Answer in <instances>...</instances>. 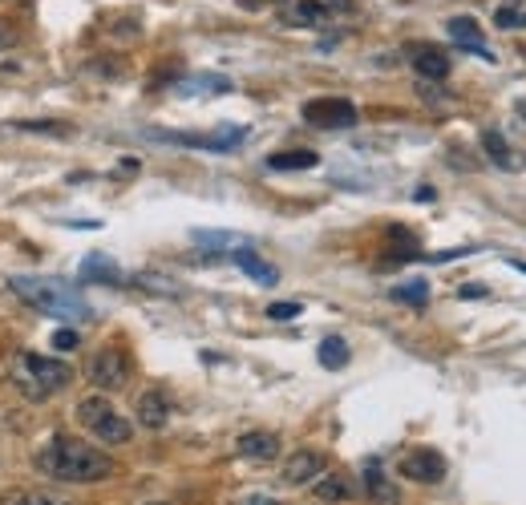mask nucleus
<instances>
[{"mask_svg":"<svg viewBox=\"0 0 526 505\" xmlns=\"http://www.w3.org/2000/svg\"><path fill=\"white\" fill-rule=\"evenodd\" d=\"M33 465L41 469L45 477H53V481H101V477L114 473V457L93 445H85V441L77 437H53L49 445H41V453L33 457Z\"/></svg>","mask_w":526,"mask_h":505,"instance_id":"f257e3e1","label":"nucleus"},{"mask_svg":"<svg viewBox=\"0 0 526 505\" xmlns=\"http://www.w3.org/2000/svg\"><path fill=\"white\" fill-rule=\"evenodd\" d=\"M16 295H21L24 303H33L37 311H45V316H57V319H90V303L81 300L77 291H65L62 283L53 280H37V275H13L8 280Z\"/></svg>","mask_w":526,"mask_h":505,"instance_id":"f03ea898","label":"nucleus"},{"mask_svg":"<svg viewBox=\"0 0 526 505\" xmlns=\"http://www.w3.org/2000/svg\"><path fill=\"white\" fill-rule=\"evenodd\" d=\"M73 416H77V424H81L85 433H93V437L101 441V445H126V441L134 437V424L126 421V416L118 413V408L110 405L106 396H85V400H77Z\"/></svg>","mask_w":526,"mask_h":505,"instance_id":"7ed1b4c3","label":"nucleus"},{"mask_svg":"<svg viewBox=\"0 0 526 505\" xmlns=\"http://www.w3.org/2000/svg\"><path fill=\"white\" fill-rule=\"evenodd\" d=\"M85 376H90L93 388L118 393V388H126V380H130V360H126L122 348H98V352L90 356V364H85Z\"/></svg>","mask_w":526,"mask_h":505,"instance_id":"20e7f679","label":"nucleus"},{"mask_svg":"<svg viewBox=\"0 0 526 505\" xmlns=\"http://www.w3.org/2000/svg\"><path fill=\"white\" fill-rule=\"evenodd\" d=\"M304 121L316 129H352L357 126V106L349 98H312L304 101Z\"/></svg>","mask_w":526,"mask_h":505,"instance_id":"39448f33","label":"nucleus"},{"mask_svg":"<svg viewBox=\"0 0 526 505\" xmlns=\"http://www.w3.org/2000/svg\"><path fill=\"white\" fill-rule=\"evenodd\" d=\"M405 61H409L413 73L426 77V81H445L454 69L450 53H445L442 45H434V41H413V45L405 49Z\"/></svg>","mask_w":526,"mask_h":505,"instance_id":"423d86ee","label":"nucleus"},{"mask_svg":"<svg viewBox=\"0 0 526 505\" xmlns=\"http://www.w3.org/2000/svg\"><path fill=\"white\" fill-rule=\"evenodd\" d=\"M24 372L33 376V385H37V393H57V388H65L69 380H73V368L62 360H53V356H37V352H24Z\"/></svg>","mask_w":526,"mask_h":505,"instance_id":"0eeeda50","label":"nucleus"},{"mask_svg":"<svg viewBox=\"0 0 526 505\" xmlns=\"http://www.w3.org/2000/svg\"><path fill=\"white\" fill-rule=\"evenodd\" d=\"M401 477H409V481L417 485H434L445 477V457L434 449H413L401 457Z\"/></svg>","mask_w":526,"mask_h":505,"instance_id":"6e6552de","label":"nucleus"},{"mask_svg":"<svg viewBox=\"0 0 526 505\" xmlns=\"http://www.w3.org/2000/svg\"><path fill=\"white\" fill-rule=\"evenodd\" d=\"M162 142H178V146H198V150H235L247 138L244 126H223L219 134H158Z\"/></svg>","mask_w":526,"mask_h":505,"instance_id":"1a4fd4ad","label":"nucleus"},{"mask_svg":"<svg viewBox=\"0 0 526 505\" xmlns=\"http://www.w3.org/2000/svg\"><path fill=\"white\" fill-rule=\"evenodd\" d=\"M324 473V453L320 449H296L283 461V485H308Z\"/></svg>","mask_w":526,"mask_h":505,"instance_id":"9d476101","label":"nucleus"},{"mask_svg":"<svg viewBox=\"0 0 526 505\" xmlns=\"http://www.w3.org/2000/svg\"><path fill=\"white\" fill-rule=\"evenodd\" d=\"M329 5L324 0H288V5L280 8V21L292 24V29H316V24L329 21Z\"/></svg>","mask_w":526,"mask_h":505,"instance_id":"9b49d317","label":"nucleus"},{"mask_svg":"<svg viewBox=\"0 0 526 505\" xmlns=\"http://www.w3.org/2000/svg\"><path fill=\"white\" fill-rule=\"evenodd\" d=\"M445 33H450L454 41H458L465 53H478V57L494 61V53H490L486 41H482V24L473 21V16H450V21H445Z\"/></svg>","mask_w":526,"mask_h":505,"instance_id":"f8f14e48","label":"nucleus"},{"mask_svg":"<svg viewBox=\"0 0 526 505\" xmlns=\"http://www.w3.org/2000/svg\"><path fill=\"white\" fill-rule=\"evenodd\" d=\"M167 421H170V400H167V393H158V388H154V393H142L138 396V424H142V429H167Z\"/></svg>","mask_w":526,"mask_h":505,"instance_id":"ddd939ff","label":"nucleus"},{"mask_svg":"<svg viewBox=\"0 0 526 505\" xmlns=\"http://www.w3.org/2000/svg\"><path fill=\"white\" fill-rule=\"evenodd\" d=\"M365 498L373 505H401V493H397V485L385 477V469L377 465H365Z\"/></svg>","mask_w":526,"mask_h":505,"instance_id":"4468645a","label":"nucleus"},{"mask_svg":"<svg viewBox=\"0 0 526 505\" xmlns=\"http://www.w3.org/2000/svg\"><path fill=\"white\" fill-rule=\"evenodd\" d=\"M235 449H239V457H247V461H272L275 453H280V437H275V433H244Z\"/></svg>","mask_w":526,"mask_h":505,"instance_id":"2eb2a0df","label":"nucleus"},{"mask_svg":"<svg viewBox=\"0 0 526 505\" xmlns=\"http://www.w3.org/2000/svg\"><path fill=\"white\" fill-rule=\"evenodd\" d=\"M231 259H235V267H239V272H244V275H252L255 283H263V287H275V283H280V272H275L272 263H263V259L255 255V251H235V255H231Z\"/></svg>","mask_w":526,"mask_h":505,"instance_id":"dca6fc26","label":"nucleus"},{"mask_svg":"<svg viewBox=\"0 0 526 505\" xmlns=\"http://www.w3.org/2000/svg\"><path fill=\"white\" fill-rule=\"evenodd\" d=\"M316 150H280V154H272L267 158V167L272 170H312L316 167Z\"/></svg>","mask_w":526,"mask_h":505,"instance_id":"f3484780","label":"nucleus"},{"mask_svg":"<svg viewBox=\"0 0 526 505\" xmlns=\"http://www.w3.org/2000/svg\"><path fill=\"white\" fill-rule=\"evenodd\" d=\"M482 150L490 154L494 167H502V170L514 167V154H511V146H506V138L498 134V129H482Z\"/></svg>","mask_w":526,"mask_h":505,"instance_id":"a211bd4d","label":"nucleus"},{"mask_svg":"<svg viewBox=\"0 0 526 505\" xmlns=\"http://www.w3.org/2000/svg\"><path fill=\"white\" fill-rule=\"evenodd\" d=\"M81 275H85V280H98V283H122V272H118L106 255H90V259H85Z\"/></svg>","mask_w":526,"mask_h":505,"instance_id":"6ab92c4d","label":"nucleus"},{"mask_svg":"<svg viewBox=\"0 0 526 505\" xmlns=\"http://www.w3.org/2000/svg\"><path fill=\"white\" fill-rule=\"evenodd\" d=\"M320 364L329 372H336V368H344V364H349V344H344L340 336H329V339H320Z\"/></svg>","mask_w":526,"mask_h":505,"instance_id":"aec40b11","label":"nucleus"},{"mask_svg":"<svg viewBox=\"0 0 526 505\" xmlns=\"http://www.w3.org/2000/svg\"><path fill=\"white\" fill-rule=\"evenodd\" d=\"M316 498H324V501H344V498H352V485L344 481L340 473H320V481H316Z\"/></svg>","mask_w":526,"mask_h":505,"instance_id":"412c9836","label":"nucleus"},{"mask_svg":"<svg viewBox=\"0 0 526 505\" xmlns=\"http://www.w3.org/2000/svg\"><path fill=\"white\" fill-rule=\"evenodd\" d=\"M203 90L227 93V90H231V81H227V77H191V81L178 85V93H183V98H191V93H203Z\"/></svg>","mask_w":526,"mask_h":505,"instance_id":"4be33fe9","label":"nucleus"},{"mask_svg":"<svg viewBox=\"0 0 526 505\" xmlns=\"http://www.w3.org/2000/svg\"><path fill=\"white\" fill-rule=\"evenodd\" d=\"M393 300H397V303H413V308H426V300H429V287L421 283V280H413V283H401V287H393Z\"/></svg>","mask_w":526,"mask_h":505,"instance_id":"5701e85b","label":"nucleus"},{"mask_svg":"<svg viewBox=\"0 0 526 505\" xmlns=\"http://www.w3.org/2000/svg\"><path fill=\"white\" fill-rule=\"evenodd\" d=\"M494 24L498 29H526V8H498Z\"/></svg>","mask_w":526,"mask_h":505,"instance_id":"b1692460","label":"nucleus"},{"mask_svg":"<svg viewBox=\"0 0 526 505\" xmlns=\"http://www.w3.org/2000/svg\"><path fill=\"white\" fill-rule=\"evenodd\" d=\"M13 505H73V501L57 498V493H49V490H33V493H21Z\"/></svg>","mask_w":526,"mask_h":505,"instance_id":"393cba45","label":"nucleus"},{"mask_svg":"<svg viewBox=\"0 0 526 505\" xmlns=\"http://www.w3.org/2000/svg\"><path fill=\"white\" fill-rule=\"evenodd\" d=\"M16 129H29V134H57V138H65V134H69L65 121H21Z\"/></svg>","mask_w":526,"mask_h":505,"instance_id":"a878e982","label":"nucleus"},{"mask_svg":"<svg viewBox=\"0 0 526 505\" xmlns=\"http://www.w3.org/2000/svg\"><path fill=\"white\" fill-rule=\"evenodd\" d=\"M77 344H81V336H77L73 328H62V332H53V348H57V352H73Z\"/></svg>","mask_w":526,"mask_h":505,"instance_id":"bb28decb","label":"nucleus"},{"mask_svg":"<svg viewBox=\"0 0 526 505\" xmlns=\"http://www.w3.org/2000/svg\"><path fill=\"white\" fill-rule=\"evenodd\" d=\"M300 303H272V308H267V319H296L300 316Z\"/></svg>","mask_w":526,"mask_h":505,"instance_id":"cd10ccee","label":"nucleus"},{"mask_svg":"<svg viewBox=\"0 0 526 505\" xmlns=\"http://www.w3.org/2000/svg\"><path fill=\"white\" fill-rule=\"evenodd\" d=\"M13 45H16V29L0 21V49H13Z\"/></svg>","mask_w":526,"mask_h":505,"instance_id":"c85d7f7f","label":"nucleus"},{"mask_svg":"<svg viewBox=\"0 0 526 505\" xmlns=\"http://www.w3.org/2000/svg\"><path fill=\"white\" fill-rule=\"evenodd\" d=\"M462 300H486V287H482V283H465L462 287Z\"/></svg>","mask_w":526,"mask_h":505,"instance_id":"c756f323","label":"nucleus"},{"mask_svg":"<svg viewBox=\"0 0 526 505\" xmlns=\"http://www.w3.org/2000/svg\"><path fill=\"white\" fill-rule=\"evenodd\" d=\"M235 5L244 8V13H260V8H267L272 0H235Z\"/></svg>","mask_w":526,"mask_h":505,"instance_id":"7c9ffc66","label":"nucleus"},{"mask_svg":"<svg viewBox=\"0 0 526 505\" xmlns=\"http://www.w3.org/2000/svg\"><path fill=\"white\" fill-rule=\"evenodd\" d=\"M519 118H526V98L519 101Z\"/></svg>","mask_w":526,"mask_h":505,"instance_id":"2f4dec72","label":"nucleus"},{"mask_svg":"<svg viewBox=\"0 0 526 505\" xmlns=\"http://www.w3.org/2000/svg\"><path fill=\"white\" fill-rule=\"evenodd\" d=\"M514 267H519V272H526V263H522V259H514Z\"/></svg>","mask_w":526,"mask_h":505,"instance_id":"473e14b6","label":"nucleus"},{"mask_svg":"<svg viewBox=\"0 0 526 505\" xmlns=\"http://www.w3.org/2000/svg\"><path fill=\"white\" fill-rule=\"evenodd\" d=\"M150 505H167V501H150Z\"/></svg>","mask_w":526,"mask_h":505,"instance_id":"72a5a7b5","label":"nucleus"}]
</instances>
